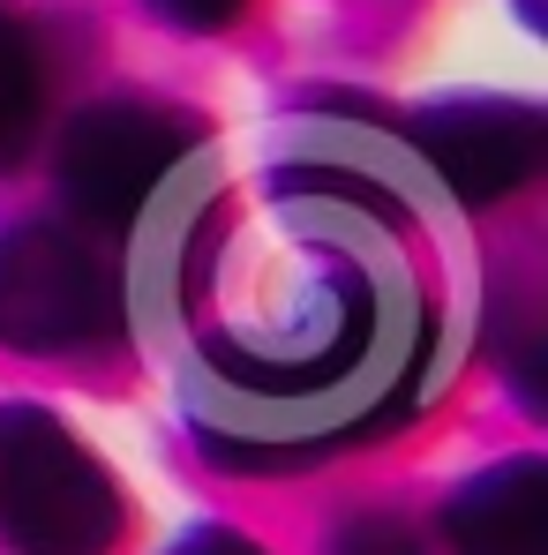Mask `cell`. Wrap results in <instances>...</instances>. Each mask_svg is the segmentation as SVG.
I'll return each instance as SVG.
<instances>
[{
    "label": "cell",
    "mask_w": 548,
    "mask_h": 555,
    "mask_svg": "<svg viewBox=\"0 0 548 555\" xmlns=\"http://www.w3.org/2000/svg\"><path fill=\"white\" fill-rule=\"evenodd\" d=\"M158 15H174V23H226L241 0H151Z\"/></svg>",
    "instance_id": "cell-2"
},
{
    "label": "cell",
    "mask_w": 548,
    "mask_h": 555,
    "mask_svg": "<svg viewBox=\"0 0 548 555\" xmlns=\"http://www.w3.org/2000/svg\"><path fill=\"white\" fill-rule=\"evenodd\" d=\"M23 113H30V53H23L15 23H0V143L8 151L23 135Z\"/></svg>",
    "instance_id": "cell-1"
}]
</instances>
